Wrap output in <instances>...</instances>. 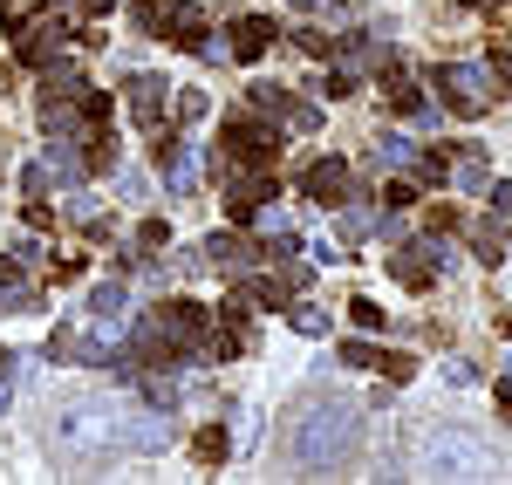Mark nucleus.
I'll return each instance as SVG.
<instances>
[{
    "label": "nucleus",
    "instance_id": "nucleus-26",
    "mask_svg": "<svg viewBox=\"0 0 512 485\" xmlns=\"http://www.w3.org/2000/svg\"><path fill=\"white\" fill-rule=\"evenodd\" d=\"M417 178H424V185H451V158H444V151H417Z\"/></svg>",
    "mask_w": 512,
    "mask_h": 485
},
{
    "label": "nucleus",
    "instance_id": "nucleus-42",
    "mask_svg": "<svg viewBox=\"0 0 512 485\" xmlns=\"http://www.w3.org/2000/svg\"><path fill=\"white\" fill-rule=\"evenodd\" d=\"M321 89H328V96H349L355 76H349V69H328V82H321Z\"/></svg>",
    "mask_w": 512,
    "mask_h": 485
},
{
    "label": "nucleus",
    "instance_id": "nucleus-8",
    "mask_svg": "<svg viewBox=\"0 0 512 485\" xmlns=\"http://www.w3.org/2000/svg\"><path fill=\"white\" fill-rule=\"evenodd\" d=\"M164 41H178V48H192V55H205V62H219V55H226L219 41H205V14H198L192 0H178V7L164 14Z\"/></svg>",
    "mask_w": 512,
    "mask_h": 485
},
{
    "label": "nucleus",
    "instance_id": "nucleus-7",
    "mask_svg": "<svg viewBox=\"0 0 512 485\" xmlns=\"http://www.w3.org/2000/svg\"><path fill=\"white\" fill-rule=\"evenodd\" d=\"M151 328H158L171 349H198L212 322H205V308H198V301H185V294H178V301H164L158 315H151Z\"/></svg>",
    "mask_w": 512,
    "mask_h": 485
},
{
    "label": "nucleus",
    "instance_id": "nucleus-39",
    "mask_svg": "<svg viewBox=\"0 0 512 485\" xmlns=\"http://www.w3.org/2000/svg\"><path fill=\"white\" fill-rule=\"evenodd\" d=\"M21 192H28V199H41V192H48V171H41V164H28V171H21Z\"/></svg>",
    "mask_w": 512,
    "mask_h": 485
},
{
    "label": "nucleus",
    "instance_id": "nucleus-9",
    "mask_svg": "<svg viewBox=\"0 0 512 485\" xmlns=\"http://www.w3.org/2000/svg\"><path fill=\"white\" fill-rule=\"evenodd\" d=\"M62 41H69V21H62V28H55V21H28V28L14 35V55H21L28 69H55Z\"/></svg>",
    "mask_w": 512,
    "mask_h": 485
},
{
    "label": "nucleus",
    "instance_id": "nucleus-27",
    "mask_svg": "<svg viewBox=\"0 0 512 485\" xmlns=\"http://www.w3.org/2000/svg\"><path fill=\"white\" fill-rule=\"evenodd\" d=\"M287 322L301 328V335H328V308H315V301H301V308H287Z\"/></svg>",
    "mask_w": 512,
    "mask_h": 485
},
{
    "label": "nucleus",
    "instance_id": "nucleus-44",
    "mask_svg": "<svg viewBox=\"0 0 512 485\" xmlns=\"http://www.w3.org/2000/svg\"><path fill=\"white\" fill-rule=\"evenodd\" d=\"M76 14H89V21H96V14H110V0H76Z\"/></svg>",
    "mask_w": 512,
    "mask_h": 485
},
{
    "label": "nucleus",
    "instance_id": "nucleus-4",
    "mask_svg": "<svg viewBox=\"0 0 512 485\" xmlns=\"http://www.w3.org/2000/svg\"><path fill=\"white\" fill-rule=\"evenodd\" d=\"M444 267H451V253H444V233H437V240H403V246L390 253V281H396V287H410V294H424V287H431Z\"/></svg>",
    "mask_w": 512,
    "mask_h": 485
},
{
    "label": "nucleus",
    "instance_id": "nucleus-38",
    "mask_svg": "<svg viewBox=\"0 0 512 485\" xmlns=\"http://www.w3.org/2000/svg\"><path fill=\"white\" fill-rule=\"evenodd\" d=\"M492 82H506V96H512V48H492Z\"/></svg>",
    "mask_w": 512,
    "mask_h": 485
},
{
    "label": "nucleus",
    "instance_id": "nucleus-35",
    "mask_svg": "<svg viewBox=\"0 0 512 485\" xmlns=\"http://www.w3.org/2000/svg\"><path fill=\"white\" fill-rule=\"evenodd\" d=\"M485 199H492V212L512 226V178H506V185H485Z\"/></svg>",
    "mask_w": 512,
    "mask_h": 485
},
{
    "label": "nucleus",
    "instance_id": "nucleus-45",
    "mask_svg": "<svg viewBox=\"0 0 512 485\" xmlns=\"http://www.w3.org/2000/svg\"><path fill=\"white\" fill-rule=\"evenodd\" d=\"M499 410H506V424H512V383H499Z\"/></svg>",
    "mask_w": 512,
    "mask_h": 485
},
{
    "label": "nucleus",
    "instance_id": "nucleus-17",
    "mask_svg": "<svg viewBox=\"0 0 512 485\" xmlns=\"http://www.w3.org/2000/svg\"><path fill=\"white\" fill-rule=\"evenodd\" d=\"M376 233V205H342V219H335V240L342 246H362Z\"/></svg>",
    "mask_w": 512,
    "mask_h": 485
},
{
    "label": "nucleus",
    "instance_id": "nucleus-31",
    "mask_svg": "<svg viewBox=\"0 0 512 485\" xmlns=\"http://www.w3.org/2000/svg\"><path fill=\"white\" fill-rule=\"evenodd\" d=\"M349 315H355V328H362V335H376V328H383V308H376V301H362V294L349 301Z\"/></svg>",
    "mask_w": 512,
    "mask_h": 485
},
{
    "label": "nucleus",
    "instance_id": "nucleus-46",
    "mask_svg": "<svg viewBox=\"0 0 512 485\" xmlns=\"http://www.w3.org/2000/svg\"><path fill=\"white\" fill-rule=\"evenodd\" d=\"M465 7H506V0H465Z\"/></svg>",
    "mask_w": 512,
    "mask_h": 485
},
{
    "label": "nucleus",
    "instance_id": "nucleus-41",
    "mask_svg": "<svg viewBox=\"0 0 512 485\" xmlns=\"http://www.w3.org/2000/svg\"><path fill=\"white\" fill-rule=\"evenodd\" d=\"M178 117H185V123L205 117V96H198V89H185V96H178Z\"/></svg>",
    "mask_w": 512,
    "mask_h": 485
},
{
    "label": "nucleus",
    "instance_id": "nucleus-34",
    "mask_svg": "<svg viewBox=\"0 0 512 485\" xmlns=\"http://www.w3.org/2000/svg\"><path fill=\"white\" fill-rule=\"evenodd\" d=\"M21 219H28L35 233H48V226H55V205H48V199H28V212H21Z\"/></svg>",
    "mask_w": 512,
    "mask_h": 485
},
{
    "label": "nucleus",
    "instance_id": "nucleus-13",
    "mask_svg": "<svg viewBox=\"0 0 512 485\" xmlns=\"http://www.w3.org/2000/svg\"><path fill=\"white\" fill-rule=\"evenodd\" d=\"M198 253H205V267H219V274H226V267L239 274V267H253V260H260V246L246 240V233H212Z\"/></svg>",
    "mask_w": 512,
    "mask_h": 485
},
{
    "label": "nucleus",
    "instance_id": "nucleus-10",
    "mask_svg": "<svg viewBox=\"0 0 512 485\" xmlns=\"http://www.w3.org/2000/svg\"><path fill=\"white\" fill-rule=\"evenodd\" d=\"M301 199L342 205V199H349V164H342V158H315L308 171H301Z\"/></svg>",
    "mask_w": 512,
    "mask_h": 485
},
{
    "label": "nucleus",
    "instance_id": "nucleus-3",
    "mask_svg": "<svg viewBox=\"0 0 512 485\" xmlns=\"http://www.w3.org/2000/svg\"><path fill=\"white\" fill-rule=\"evenodd\" d=\"M437 89H444V110H451V117H485V110H492V69L437 62Z\"/></svg>",
    "mask_w": 512,
    "mask_h": 485
},
{
    "label": "nucleus",
    "instance_id": "nucleus-32",
    "mask_svg": "<svg viewBox=\"0 0 512 485\" xmlns=\"http://www.w3.org/2000/svg\"><path fill=\"white\" fill-rule=\"evenodd\" d=\"M403 205H417V185L390 178V185H383V212H403Z\"/></svg>",
    "mask_w": 512,
    "mask_h": 485
},
{
    "label": "nucleus",
    "instance_id": "nucleus-12",
    "mask_svg": "<svg viewBox=\"0 0 512 485\" xmlns=\"http://www.w3.org/2000/svg\"><path fill=\"white\" fill-rule=\"evenodd\" d=\"M253 349V322H246V301H226V315H219V335H212V356L226 363V356H246Z\"/></svg>",
    "mask_w": 512,
    "mask_h": 485
},
{
    "label": "nucleus",
    "instance_id": "nucleus-20",
    "mask_svg": "<svg viewBox=\"0 0 512 485\" xmlns=\"http://www.w3.org/2000/svg\"><path fill=\"white\" fill-rule=\"evenodd\" d=\"M48 171H62V185H82L89 178V164L69 151V130H62V144H48Z\"/></svg>",
    "mask_w": 512,
    "mask_h": 485
},
{
    "label": "nucleus",
    "instance_id": "nucleus-36",
    "mask_svg": "<svg viewBox=\"0 0 512 485\" xmlns=\"http://www.w3.org/2000/svg\"><path fill=\"white\" fill-rule=\"evenodd\" d=\"M458 226H465V219H458V205H437V212H431V233H444V240H451Z\"/></svg>",
    "mask_w": 512,
    "mask_h": 485
},
{
    "label": "nucleus",
    "instance_id": "nucleus-24",
    "mask_svg": "<svg viewBox=\"0 0 512 485\" xmlns=\"http://www.w3.org/2000/svg\"><path fill=\"white\" fill-rule=\"evenodd\" d=\"M451 178H458L465 192H485V185H492V178H485V158H478V151H465V158L451 164Z\"/></svg>",
    "mask_w": 512,
    "mask_h": 485
},
{
    "label": "nucleus",
    "instance_id": "nucleus-40",
    "mask_svg": "<svg viewBox=\"0 0 512 485\" xmlns=\"http://www.w3.org/2000/svg\"><path fill=\"white\" fill-rule=\"evenodd\" d=\"M55 281H62V287H69V281H82V260H76V253H69V260L55 253Z\"/></svg>",
    "mask_w": 512,
    "mask_h": 485
},
{
    "label": "nucleus",
    "instance_id": "nucleus-5",
    "mask_svg": "<svg viewBox=\"0 0 512 485\" xmlns=\"http://www.w3.org/2000/svg\"><path fill=\"white\" fill-rule=\"evenodd\" d=\"M219 185H226V219H233V226L260 219V205L274 199V171H253V164H226Z\"/></svg>",
    "mask_w": 512,
    "mask_h": 485
},
{
    "label": "nucleus",
    "instance_id": "nucleus-21",
    "mask_svg": "<svg viewBox=\"0 0 512 485\" xmlns=\"http://www.w3.org/2000/svg\"><path fill=\"white\" fill-rule=\"evenodd\" d=\"M226 451H233V438H226V424H205V431L192 438V458H198V465H219Z\"/></svg>",
    "mask_w": 512,
    "mask_h": 485
},
{
    "label": "nucleus",
    "instance_id": "nucleus-23",
    "mask_svg": "<svg viewBox=\"0 0 512 485\" xmlns=\"http://www.w3.org/2000/svg\"><path fill=\"white\" fill-rule=\"evenodd\" d=\"M41 7H48V0H0V21H7V35H21V28L35 21Z\"/></svg>",
    "mask_w": 512,
    "mask_h": 485
},
{
    "label": "nucleus",
    "instance_id": "nucleus-15",
    "mask_svg": "<svg viewBox=\"0 0 512 485\" xmlns=\"http://www.w3.org/2000/svg\"><path fill=\"white\" fill-rule=\"evenodd\" d=\"M506 240H512V226L499 219V212L472 226V246H478V260H485V267H499V260H506Z\"/></svg>",
    "mask_w": 512,
    "mask_h": 485
},
{
    "label": "nucleus",
    "instance_id": "nucleus-6",
    "mask_svg": "<svg viewBox=\"0 0 512 485\" xmlns=\"http://www.w3.org/2000/svg\"><path fill=\"white\" fill-rule=\"evenodd\" d=\"M253 110H260V117L294 123V130H321V103H301L287 82H253Z\"/></svg>",
    "mask_w": 512,
    "mask_h": 485
},
{
    "label": "nucleus",
    "instance_id": "nucleus-29",
    "mask_svg": "<svg viewBox=\"0 0 512 485\" xmlns=\"http://www.w3.org/2000/svg\"><path fill=\"white\" fill-rule=\"evenodd\" d=\"M144 397L158 410H178V376H144Z\"/></svg>",
    "mask_w": 512,
    "mask_h": 485
},
{
    "label": "nucleus",
    "instance_id": "nucleus-18",
    "mask_svg": "<svg viewBox=\"0 0 512 485\" xmlns=\"http://www.w3.org/2000/svg\"><path fill=\"white\" fill-rule=\"evenodd\" d=\"M123 308H130V294H123L117 281H103L96 294H89V315H96L103 328H123Z\"/></svg>",
    "mask_w": 512,
    "mask_h": 485
},
{
    "label": "nucleus",
    "instance_id": "nucleus-11",
    "mask_svg": "<svg viewBox=\"0 0 512 485\" xmlns=\"http://www.w3.org/2000/svg\"><path fill=\"white\" fill-rule=\"evenodd\" d=\"M130 117L144 123V130H164V117H171V82L164 76H130Z\"/></svg>",
    "mask_w": 512,
    "mask_h": 485
},
{
    "label": "nucleus",
    "instance_id": "nucleus-16",
    "mask_svg": "<svg viewBox=\"0 0 512 485\" xmlns=\"http://www.w3.org/2000/svg\"><path fill=\"white\" fill-rule=\"evenodd\" d=\"M383 103H390L396 117H424V89H417V82H403L396 69H383Z\"/></svg>",
    "mask_w": 512,
    "mask_h": 485
},
{
    "label": "nucleus",
    "instance_id": "nucleus-22",
    "mask_svg": "<svg viewBox=\"0 0 512 485\" xmlns=\"http://www.w3.org/2000/svg\"><path fill=\"white\" fill-rule=\"evenodd\" d=\"M335 356H342V363H349V369H376V363H383V349H376L369 335H355V342H342Z\"/></svg>",
    "mask_w": 512,
    "mask_h": 485
},
{
    "label": "nucleus",
    "instance_id": "nucleus-2",
    "mask_svg": "<svg viewBox=\"0 0 512 485\" xmlns=\"http://www.w3.org/2000/svg\"><path fill=\"white\" fill-rule=\"evenodd\" d=\"M226 164L274 171V164H280V130H274V123H260V117H226L219 151H212V171H226Z\"/></svg>",
    "mask_w": 512,
    "mask_h": 485
},
{
    "label": "nucleus",
    "instance_id": "nucleus-43",
    "mask_svg": "<svg viewBox=\"0 0 512 485\" xmlns=\"http://www.w3.org/2000/svg\"><path fill=\"white\" fill-rule=\"evenodd\" d=\"M14 363H21V356H14V349H0V390L14 383Z\"/></svg>",
    "mask_w": 512,
    "mask_h": 485
},
{
    "label": "nucleus",
    "instance_id": "nucleus-14",
    "mask_svg": "<svg viewBox=\"0 0 512 485\" xmlns=\"http://www.w3.org/2000/svg\"><path fill=\"white\" fill-rule=\"evenodd\" d=\"M267 48H274V21H267V14H239L233 21V55L239 62H260Z\"/></svg>",
    "mask_w": 512,
    "mask_h": 485
},
{
    "label": "nucleus",
    "instance_id": "nucleus-25",
    "mask_svg": "<svg viewBox=\"0 0 512 485\" xmlns=\"http://www.w3.org/2000/svg\"><path fill=\"white\" fill-rule=\"evenodd\" d=\"M294 48L315 62H335V35H321V28H294Z\"/></svg>",
    "mask_w": 512,
    "mask_h": 485
},
{
    "label": "nucleus",
    "instance_id": "nucleus-19",
    "mask_svg": "<svg viewBox=\"0 0 512 485\" xmlns=\"http://www.w3.org/2000/svg\"><path fill=\"white\" fill-rule=\"evenodd\" d=\"M280 294H287L280 274H253V281H239V301H246V308H280Z\"/></svg>",
    "mask_w": 512,
    "mask_h": 485
},
{
    "label": "nucleus",
    "instance_id": "nucleus-37",
    "mask_svg": "<svg viewBox=\"0 0 512 485\" xmlns=\"http://www.w3.org/2000/svg\"><path fill=\"white\" fill-rule=\"evenodd\" d=\"M171 240V226H164V219H144V226H137V246H164Z\"/></svg>",
    "mask_w": 512,
    "mask_h": 485
},
{
    "label": "nucleus",
    "instance_id": "nucleus-28",
    "mask_svg": "<svg viewBox=\"0 0 512 485\" xmlns=\"http://www.w3.org/2000/svg\"><path fill=\"white\" fill-rule=\"evenodd\" d=\"M164 14H171V7H158V0H137V7H130V21H137L144 35H158V41H164Z\"/></svg>",
    "mask_w": 512,
    "mask_h": 485
},
{
    "label": "nucleus",
    "instance_id": "nucleus-33",
    "mask_svg": "<svg viewBox=\"0 0 512 485\" xmlns=\"http://www.w3.org/2000/svg\"><path fill=\"white\" fill-rule=\"evenodd\" d=\"M383 376H390V383H410V376H417V363H410V356H396V349H383Z\"/></svg>",
    "mask_w": 512,
    "mask_h": 485
},
{
    "label": "nucleus",
    "instance_id": "nucleus-1",
    "mask_svg": "<svg viewBox=\"0 0 512 485\" xmlns=\"http://www.w3.org/2000/svg\"><path fill=\"white\" fill-rule=\"evenodd\" d=\"M355 438H362V417H355L349 404L315 397V404H301L294 417H287V431L274 438V451L301 472V479H328L335 465L355 458Z\"/></svg>",
    "mask_w": 512,
    "mask_h": 485
},
{
    "label": "nucleus",
    "instance_id": "nucleus-30",
    "mask_svg": "<svg viewBox=\"0 0 512 485\" xmlns=\"http://www.w3.org/2000/svg\"><path fill=\"white\" fill-rule=\"evenodd\" d=\"M410 158H417L410 137H383V144H376V164H410Z\"/></svg>",
    "mask_w": 512,
    "mask_h": 485
}]
</instances>
